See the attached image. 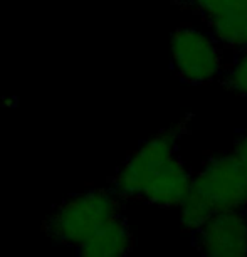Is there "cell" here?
<instances>
[{
  "label": "cell",
  "mask_w": 247,
  "mask_h": 257,
  "mask_svg": "<svg viewBox=\"0 0 247 257\" xmlns=\"http://www.w3.org/2000/svg\"><path fill=\"white\" fill-rule=\"evenodd\" d=\"M132 245L130 227L121 215H116L81 242L77 257H125Z\"/></svg>",
  "instance_id": "obj_8"
},
{
  "label": "cell",
  "mask_w": 247,
  "mask_h": 257,
  "mask_svg": "<svg viewBox=\"0 0 247 257\" xmlns=\"http://www.w3.org/2000/svg\"><path fill=\"white\" fill-rule=\"evenodd\" d=\"M187 123L172 126L163 132L155 135L153 138L147 140L140 145V148L130 157L113 180V192L116 195L140 198L142 190L148 183L153 173L162 165L177 155L178 140L182 138Z\"/></svg>",
  "instance_id": "obj_4"
},
{
  "label": "cell",
  "mask_w": 247,
  "mask_h": 257,
  "mask_svg": "<svg viewBox=\"0 0 247 257\" xmlns=\"http://www.w3.org/2000/svg\"><path fill=\"white\" fill-rule=\"evenodd\" d=\"M190 180L192 173L175 155L153 173L140 198L157 207H178L188 190Z\"/></svg>",
  "instance_id": "obj_7"
},
{
  "label": "cell",
  "mask_w": 247,
  "mask_h": 257,
  "mask_svg": "<svg viewBox=\"0 0 247 257\" xmlns=\"http://www.w3.org/2000/svg\"><path fill=\"white\" fill-rule=\"evenodd\" d=\"M172 64L187 84H207L219 79L225 61L222 47L209 32L193 26H180L170 39Z\"/></svg>",
  "instance_id": "obj_3"
},
{
  "label": "cell",
  "mask_w": 247,
  "mask_h": 257,
  "mask_svg": "<svg viewBox=\"0 0 247 257\" xmlns=\"http://www.w3.org/2000/svg\"><path fill=\"white\" fill-rule=\"evenodd\" d=\"M219 79L225 89L247 98V49L239 51L235 59L224 66Z\"/></svg>",
  "instance_id": "obj_9"
},
{
  "label": "cell",
  "mask_w": 247,
  "mask_h": 257,
  "mask_svg": "<svg viewBox=\"0 0 247 257\" xmlns=\"http://www.w3.org/2000/svg\"><path fill=\"white\" fill-rule=\"evenodd\" d=\"M119 215L114 192L88 190L62 202L47 220V234L59 244L77 247L86 237Z\"/></svg>",
  "instance_id": "obj_1"
},
{
  "label": "cell",
  "mask_w": 247,
  "mask_h": 257,
  "mask_svg": "<svg viewBox=\"0 0 247 257\" xmlns=\"http://www.w3.org/2000/svg\"><path fill=\"white\" fill-rule=\"evenodd\" d=\"M230 153H232V157L235 158L237 165L240 167L242 173H244L247 178V133L240 135V137L235 140Z\"/></svg>",
  "instance_id": "obj_10"
},
{
  "label": "cell",
  "mask_w": 247,
  "mask_h": 257,
  "mask_svg": "<svg viewBox=\"0 0 247 257\" xmlns=\"http://www.w3.org/2000/svg\"><path fill=\"white\" fill-rule=\"evenodd\" d=\"M203 257H247V213L227 210L210 215L197 229Z\"/></svg>",
  "instance_id": "obj_6"
},
{
  "label": "cell",
  "mask_w": 247,
  "mask_h": 257,
  "mask_svg": "<svg viewBox=\"0 0 247 257\" xmlns=\"http://www.w3.org/2000/svg\"><path fill=\"white\" fill-rule=\"evenodd\" d=\"M205 22L224 49H247V0H178Z\"/></svg>",
  "instance_id": "obj_5"
},
{
  "label": "cell",
  "mask_w": 247,
  "mask_h": 257,
  "mask_svg": "<svg viewBox=\"0 0 247 257\" xmlns=\"http://www.w3.org/2000/svg\"><path fill=\"white\" fill-rule=\"evenodd\" d=\"M187 192L195 195L212 215L247 207V178L230 152L207 160L192 175Z\"/></svg>",
  "instance_id": "obj_2"
}]
</instances>
